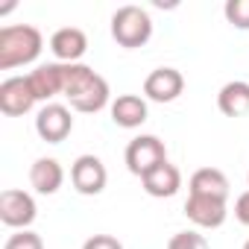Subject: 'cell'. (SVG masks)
<instances>
[{"label":"cell","mask_w":249,"mask_h":249,"mask_svg":"<svg viewBox=\"0 0 249 249\" xmlns=\"http://www.w3.org/2000/svg\"><path fill=\"white\" fill-rule=\"evenodd\" d=\"M246 182H249V173H246Z\"/></svg>","instance_id":"cell-24"},{"label":"cell","mask_w":249,"mask_h":249,"mask_svg":"<svg viewBox=\"0 0 249 249\" xmlns=\"http://www.w3.org/2000/svg\"><path fill=\"white\" fill-rule=\"evenodd\" d=\"M36 217H38V208L27 191L9 188V191L0 194V220H3V226L21 231V229H30Z\"/></svg>","instance_id":"cell-5"},{"label":"cell","mask_w":249,"mask_h":249,"mask_svg":"<svg viewBox=\"0 0 249 249\" xmlns=\"http://www.w3.org/2000/svg\"><path fill=\"white\" fill-rule=\"evenodd\" d=\"M243 249H249V240H246V243H243Z\"/></svg>","instance_id":"cell-23"},{"label":"cell","mask_w":249,"mask_h":249,"mask_svg":"<svg viewBox=\"0 0 249 249\" xmlns=\"http://www.w3.org/2000/svg\"><path fill=\"white\" fill-rule=\"evenodd\" d=\"M234 217H237L243 226H249V191L234 199Z\"/></svg>","instance_id":"cell-22"},{"label":"cell","mask_w":249,"mask_h":249,"mask_svg":"<svg viewBox=\"0 0 249 249\" xmlns=\"http://www.w3.org/2000/svg\"><path fill=\"white\" fill-rule=\"evenodd\" d=\"M36 94L27 76H9L0 82V111L6 117H24L36 106Z\"/></svg>","instance_id":"cell-7"},{"label":"cell","mask_w":249,"mask_h":249,"mask_svg":"<svg viewBox=\"0 0 249 249\" xmlns=\"http://www.w3.org/2000/svg\"><path fill=\"white\" fill-rule=\"evenodd\" d=\"M36 132L41 141L47 144H62L71 132H73V117L71 108L62 103H47L38 114H36Z\"/></svg>","instance_id":"cell-6"},{"label":"cell","mask_w":249,"mask_h":249,"mask_svg":"<svg viewBox=\"0 0 249 249\" xmlns=\"http://www.w3.org/2000/svg\"><path fill=\"white\" fill-rule=\"evenodd\" d=\"M65 97L82 114H97L108 106V82L88 65H65Z\"/></svg>","instance_id":"cell-1"},{"label":"cell","mask_w":249,"mask_h":249,"mask_svg":"<svg viewBox=\"0 0 249 249\" xmlns=\"http://www.w3.org/2000/svg\"><path fill=\"white\" fill-rule=\"evenodd\" d=\"M108 182V173H106V164L97 159V156H79L71 167V185L82 194V196H97L103 194Z\"/></svg>","instance_id":"cell-8"},{"label":"cell","mask_w":249,"mask_h":249,"mask_svg":"<svg viewBox=\"0 0 249 249\" xmlns=\"http://www.w3.org/2000/svg\"><path fill=\"white\" fill-rule=\"evenodd\" d=\"M111 38L120 47H126V50L144 47L153 38V18H150V12L141 9V6H120L111 15Z\"/></svg>","instance_id":"cell-3"},{"label":"cell","mask_w":249,"mask_h":249,"mask_svg":"<svg viewBox=\"0 0 249 249\" xmlns=\"http://www.w3.org/2000/svg\"><path fill=\"white\" fill-rule=\"evenodd\" d=\"M111 120L123 129H138L147 120V100L138 94H120L111 103Z\"/></svg>","instance_id":"cell-14"},{"label":"cell","mask_w":249,"mask_h":249,"mask_svg":"<svg viewBox=\"0 0 249 249\" xmlns=\"http://www.w3.org/2000/svg\"><path fill=\"white\" fill-rule=\"evenodd\" d=\"M185 214L194 226L199 229H220L229 217V208L223 199H211V196H194L188 194V202H185Z\"/></svg>","instance_id":"cell-10"},{"label":"cell","mask_w":249,"mask_h":249,"mask_svg":"<svg viewBox=\"0 0 249 249\" xmlns=\"http://www.w3.org/2000/svg\"><path fill=\"white\" fill-rule=\"evenodd\" d=\"M123 159H126L129 173H135L138 179H144L150 170H156L159 164L167 161V147L156 135H138V138H132L126 144V156H123Z\"/></svg>","instance_id":"cell-4"},{"label":"cell","mask_w":249,"mask_h":249,"mask_svg":"<svg viewBox=\"0 0 249 249\" xmlns=\"http://www.w3.org/2000/svg\"><path fill=\"white\" fill-rule=\"evenodd\" d=\"M30 85H33V94L36 100L47 103L59 94H65V65L62 62H47V65H38L36 71L27 73Z\"/></svg>","instance_id":"cell-11"},{"label":"cell","mask_w":249,"mask_h":249,"mask_svg":"<svg viewBox=\"0 0 249 249\" xmlns=\"http://www.w3.org/2000/svg\"><path fill=\"white\" fill-rule=\"evenodd\" d=\"M167 249H211L208 246V240H205V234H199V231H176L170 240H167Z\"/></svg>","instance_id":"cell-19"},{"label":"cell","mask_w":249,"mask_h":249,"mask_svg":"<svg viewBox=\"0 0 249 249\" xmlns=\"http://www.w3.org/2000/svg\"><path fill=\"white\" fill-rule=\"evenodd\" d=\"M185 91V76L176 68H156L144 79V94L153 103H173Z\"/></svg>","instance_id":"cell-9"},{"label":"cell","mask_w":249,"mask_h":249,"mask_svg":"<svg viewBox=\"0 0 249 249\" xmlns=\"http://www.w3.org/2000/svg\"><path fill=\"white\" fill-rule=\"evenodd\" d=\"M141 185H144V191H147L150 196L164 199V196H173V194L182 188V173H179L176 164L164 161V164H159L156 170H150V173L141 179Z\"/></svg>","instance_id":"cell-13"},{"label":"cell","mask_w":249,"mask_h":249,"mask_svg":"<svg viewBox=\"0 0 249 249\" xmlns=\"http://www.w3.org/2000/svg\"><path fill=\"white\" fill-rule=\"evenodd\" d=\"M44 38L30 24H12L0 30V71H12L21 65H33L41 56Z\"/></svg>","instance_id":"cell-2"},{"label":"cell","mask_w":249,"mask_h":249,"mask_svg":"<svg viewBox=\"0 0 249 249\" xmlns=\"http://www.w3.org/2000/svg\"><path fill=\"white\" fill-rule=\"evenodd\" d=\"M62 182H65V170H62V164L56 159H36L33 161V167H30V185L38 194L50 196V194H56L62 188Z\"/></svg>","instance_id":"cell-16"},{"label":"cell","mask_w":249,"mask_h":249,"mask_svg":"<svg viewBox=\"0 0 249 249\" xmlns=\"http://www.w3.org/2000/svg\"><path fill=\"white\" fill-rule=\"evenodd\" d=\"M217 108L226 117H246L249 114V82L243 79L226 82L217 94Z\"/></svg>","instance_id":"cell-17"},{"label":"cell","mask_w":249,"mask_h":249,"mask_svg":"<svg viewBox=\"0 0 249 249\" xmlns=\"http://www.w3.org/2000/svg\"><path fill=\"white\" fill-rule=\"evenodd\" d=\"M3 249H44V240H41V234H36L30 229H21V231L6 237Z\"/></svg>","instance_id":"cell-20"},{"label":"cell","mask_w":249,"mask_h":249,"mask_svg":"<svg viewBox=\"0 0 249 249\" xmlns=\"http://www.w3.org/2000/svg\"><path fill=\"white\" fill-rule=\"evenodd\" d=\"M50 50L62 65H79L88 50V36L76 27H62L50 36Z\"/></svg>","instance_id":"cell-12"},{"label":"cell","mask_w":249,"mask_h":249,"mask_svg":"<svg viewBox=\"0 0 249 249\" xmlns=\"http://www.w3.org/2000/svg\"><path fill=\"white\" fill-rule=\"evenodd\" d=\"M223 15L231 27L237 30H249V0H226Z\"/></svg>","instance_id":"cell-18"},{"label":"cell","mask_w":249,"mask_h":249,"mask_svg":"<svg viewBox=\"0 0 249 249\" xmlns=\"http://www.w3.org/2000/svg\"><path fill=\"white\" fill-rule=\"evenodd\" d=\"M188 188H191L194 196H211V199H223V202L229 199V179H226V173L217 170V167H202V170H196V173L191 176Z\"/></svg>","instance_id":"cell-15"},{"label":"cell","mask_w":249,"mask_h":249,"mask_svg":"<svg viewBox=\"0 0 249 249\" xmlns=\"http://www.w3.org/2000/svg\"><path fill=\"white\" fill-rule=\"evenodd\" d=\"M82 249H123V243L117 237H111V234H91L82 243Z\"/></svg>","instance_id":"cell-21"}]
</instances>
